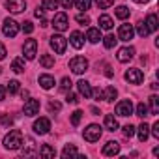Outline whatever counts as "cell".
<instances>
[{
    "instance_id": "26",
    "label": "cell",
    "mask_w": 159,
    "mask_h": 159,
    "mask_svg": "<svg viewBox=\"0 0 159 159\" xmlns=\"http://www.w3.org/2000/svg\"><path fill=\"white\" fill-rule=\"evenodd\" d=\"M146 28L150 30V32H155L157 28H159V25H157V17H155V13H150L148 17H146Z\"/></svg>"
},
{
    "instance_id": "6",
    "label": "cell",
    "mask_w": 159,
    "mask_h": 159,
    "mask_svg": "<svg viewBox=\"0 0 159 159\" xmlns=\"http://www.w3.org/2000/svg\"><path fill=\"white\" fill-rule=\"evenodd\" d=\"M52 26H54L56 32H64V30H67V26H69V19H67V15H66L64 11H58V13L54 15V19H52Z\"/></svg>"
},
{
    "instance_id": "54",
    "label": "cell",
    "mask_w": 159,
    "mask_h": 159,
    "mask_svg": "<svg viewBox=\"0 0 159 159\" xmlns=\"http://www.w3.org/2000/svg\"><path fill=\"white\" fill-rule=\"evenodd\" d=\"M133 2H137V4H146V2H150V0H133Z\"/></svg>"
},
{
    "instance_id": "48",
    "label": "cell",
    "mask_w": 159,
    "mask_h": 159,
    "mask_svg": "<svg viewBox=\"0 0 159 159\" xmlns=\"http://www.w3.org/2000/svg\"><path fill=\"white\" fill-rule=\"evenodd\" d=\"M6 54H8L6 45H4V43H0V60H4V58H6Z\"/></svg>"
},
{
    "instance_id": "31",
    "label": "cell",
    "mask_w": 159,
    "mask_h": 159,
    "mask_svg": "<svg viewBox=\"0 0 159 159\" xmlns=\"http://www.w3.org/2000/svg\"><path fill=\"white\" fill-rule=\"evenodd\" d=\"M135 112H137V116H140V118L150 116V109H148V105H146V103H139V105H137V109H135Z\"/></svg>"
},
{
    "instance_id": "28",
    "label": "cell",
    "mask_w": 159,
    "mask_h": 159,
    "mask_svg": "<svg viewBox=\"0 0 159 159\" xmlns=\"http://www.w3.org/2000/svg\"><path fill=\"white\" fill-rule=\"evenodd\" d=\"M39 64H41L45 69H49V67H52V66H54V56H52V54H41Z\"/></svg>"
},
{
    "instance_id": "8",
    "label": "cell",
    "mask_w": 159,
    "mask_h": 159,
    "mask_svg": "<svg viewBox=\"0 0 159 159\" xmlns=\"http://www.w3.org/2000/svg\"><path fill=\"white\" fill-rule=\"evenodd\" d=\"M2 32H4V36L6 38H15L17 36V32H19V25L13 21V19H4V25H2Z\"/></svg>"
},
{
    "instance_id": "1",
    "label": "cell",
    "mask_w": 159,
    "mask_h": 159,
    "mask_svg": "<svg viewBox=\"0 0 159 159\" xmlns=\"http://www.w3.org/2000/svg\"><path fill=\"white\" fill-rule=\"evenodd\" d=\"M21 144H23V133L19 129H11L4 137V148L6 150H19Z\"/></svg>"
},
{
    "instance_id": "23",
    "label": "cell",
    "mask_w": 159,
    "mask_h": 159,
    "mask_svg": "<svg viewBox=\"0 0 159 159\" xmlns=\"http://www.w3.org/2000/svg\"><path fill=\"white\" fill-rule=\"evenodd\" d=\"M86 39H88L90 43H98V41H101V28H88V32H86Z\"/></svg>"
},
{
    "instance_id": "22",
    "label": "cell",
    "mask_w": 159,
    "mask_h": 159,
    "mask_svg": "<svg viewBox=\"0 0 159 159\" xmlns=\"http://www.w3.org/2000/svg\"><path fill=\"white\" fill-rule=\"evenodd\" d=\"M135 131H137L140 142H146V140H148V137H150V125H148V124H140Z\"/></svg>"
},
{
    "instance_id": "30",
    "label": "cell",
    "mask_w": 159,
    "mask_h": 159,
    "mask_svg": "<svg viewBox=\"0 0 159 159\" xmlns=\"http://www.w3.org/2000/svg\"><path fill=\"white\" fill-rule=\"evenodd\" d=\"M11 69H13L15 73H23V71H25V58H13Z\"/></svg>"
},
{
    "instance_id": "49",
    "label": "cell",
    "mask_w": 159,
    "mask_h": 159,
    "mask_svg": "<svg viewBox=\"0 0 159 159\" xmlns=\"http://www.w3.org/2000/svg\"><path fill=\"white\" fill-rule=\"evenodd\" d=\"M60 4H62L66 10H69V8L73 6V0H60Z\"/></svg>"
},
{
    "instance_id": "40",
    "label": "cell",
    "mask_w": 159,
    "mask_h": 159,
    "mask_svg": "<svg viewBox=\"0 0 159 159\" xmlns=\"http://www.w3.org/2000/svg\"><path fill=\"white\" fill-rule=\"evenodd\" d=\"M133 135H135V127H133L131 124L124 125V137H125V139H131Z\"/></svg>"
},
{
    "instance_id": "14",
    "label": "cell",
    "mask_w": 159,
    "mask_h": 159,
    "mask_svg": "<svg viewBox=\"0 0 159 159\" xmlns=\"http://www.w3.org/2000/svg\"><path fill=\"white\" fill-rule=\"evenodd\" d=\"M23 112H25V116H36L39 112V101L38 99H28L23 107Z\"/></svg>"
},
{
    "instance_id": "35",
    "label": "cell",
    "mask_w": 159,
    "mask_h": 159,
    "mask_svg": "<svg viewBox=\"0 0 159 159\" xmlns=\"http://www.w3.org/2000/svg\"><path fill=\"white\" fill-rule=\"evenodd\" d=\"M41 8L43 10H56L58 8V0H43V2H41Z\"/></svg>"
},
{
    "instance_id": "13",
    "label": "cell",
    "mask_w": 159,
    "mask_h": 159,
    "mask_svg": "<svg viewBox=\"0 0 159 159\" xmlns=\"http://www.w3.org/2000/svg\"><path fill=\"white\" fill-rule=\"evenodd\" d=\"M6 8L11 13H23L26 10V2L25 0H6Z\"/></svg>"
},
{
    "instance_id": "20",
    "label": "cell",
    "mask_w": 159,
    "mask_h": 159,
    "mask_svg": "<svg viewBox=\"0 0 159 159\" xmlns=\"http://www.w3.org/2000/svg\"><path fill=\"white\" fill-rule=\"evenodd\" d=\"M38 155L39 157H45V159H52L56 155V150L51 146V144H43L39 150H38Z\"/></svg>"
},
{
    "instance_id": "33",
    "label": "cell",
    "mask_w": 159,
    "mask_h": 159,
    "mask_svg": "<svg viewBox=\"0 0 159 159\" xmlns=\"http://www.w3.org/2000/svg\"><path fill=\"white\" fill-rule=\"evenodd\" d=\"M75 6H77V10L86 11V10H90V6H92V0H75Z\"/></svg>"
},
{
    "instance_id": "9",
    "label": "cell",
    "mask_w": 159,
    "mask_h": 159,
    "mask_svg": "<svg viewBox=\"0 0 159 159\" xmlns=\"http://www.w3.org/2000/svg\"><path fill=\"white\" fill-rule=\"evenodd\" d=\"M133 111H135V107H133L131 99H124L116 105V114L118 116H129V114H133Z\"/></svg>"
},
{
    "instance_id": "45",
    "label": "cell",
    "mask_w": 159,
    "mask_h": 159,
    "mask_svg": "<svg viewBox=\"0 0 159 159\" xmlns=\"http://www.w3.org/2000/svg\"><path fill=\"white\" fill-rule=\"evenodd\" d=\"M60 109H62V105H60L58 101H51V103H49V111H54V112H58Z\"/></svg>"
},
{
    "instance_id": "4",
    "label": "cell",
    "mask_w": 159,
    "mask_h": 159,
    "mask_svg": "<svg viewBox=\"0 0 159 159\" xmlns=\"http://www.w3.org/2000/svg\"><path fill=\"white\" fill-rule=\"evenodd\" d=\"M101 133H103V129H101L98 124H90V125L83 131V137H84V140H88V142H98V140L101 139Z\"/></svg>"
},
{
    "instance_id": "55",
    "label": "cell",
    "mask_w": 159,
    "mask_h": 159,
    "mask_svg": "<svg viewBox=\"0 0 159 159\" xmlns=\"http://www.w3.org/2000/svg\"><path fill=\"white\" fill-rule=\"evenodd\" d=\"M21 96H23V99H25V98H28L30 94H28V90H25V92H21Z\"/></svg>"
},
{
    "instance_id": "5",
    "label": "cell",
    "mask_w": 159,
    "mask_h": 159,
    "mask_svg": "<svg viewBox=\"0 0 159 159\" xmlns=\"http://www.w3.org/2000/svg\"><path fill=\"white\" fill-rule=\"evenodd\" d=\"M124 79H125L129 84H140V83L144 81V73H142L140 69H137V67H131V69L125 71Z\"/></svg>"
},
{
    "instance_id": "12",
    "label": "cell",
    "mask_w": 159,
    "mask_h": 159,
    "mask_svg": "<svg viewBox=\"0 0 159 159\" xmlns=\"http://www.w3.org/2000/svg\"><path fill=\"white\" fill-rule=\"evenodd\" d=\"M21 146H23V155H25V157H34V155H38V148H36V142H34L32 139L26 137Z\"/></svg>"
},
{
    "instance_id": "56",
    "label": "cell",
    "mask_w": 159,
    "mask_h": 159,
    "mask_svg": "<svg viewBox=\"0 0 159 159\" xmlns=\"http://www.w3.org/2000/svg\"><path fill=\"white\" fill-rule=\"evenodd\" d=\"M0 73H2V67H0Z\"/></svg>"
},
{
    "instance_id": "32",
    "label": "cell",
    "mask_w": 159,
    "mask_h": 159,
    "mask_svg": "<svg viewBox=\"0 0 159 159\" xmlns=\"http://www.w3.org/2000/svg\"><path fill=\"white\" fill-rule=\"evenodd\" d=\"M150 114H159V98L157 96H150Z\"/></svg>"
},
{
    "instance_id": "17",
    "label": "cell",
    "mask_w": 159,
    "mask_h": 159,
    "mask_svg": "<svg viewBox=\"0 0 159 159\" xmlns=\"http://www.w3.org/2000/svg\"><path fill=\"white\" fill-rule=\"evenodd\" d=\"M69 43H71V47L73 49H83V45H84V36L81 34V32H71V36H69Z\"/></svg>"
},
{
    "instance_id": "38",
    "label": "cell",
    "mask_w": 159,
    "mask_h": 159,
    "mask_svg": "<svg viewBox=\"0 0 159 159\" xmlns=\"http://www.w3.org/2000/svg\"><path fill=\"white\" fill-rule=\"evenodd\" d=\"M137 34H139L140 38H146V36L150 34V30L146 28V25H144V23H139V25H137Z\"/></svg>"
},
{
    "instance_id": "25",
    "label": "cell",
    "mask_w": 159,
    "mask_h": 159,
    "mask_svg": "<svg viewBox=\"0 0 159 159\" xmlns=\"http://www.w3.org/2000/svg\"><path fill=\"white\" fill-rule=\"evenodd\" d=\"M112 26H114V21H112L111 15H101V17H99V28H103V30H111Z\"/></svg>"
},
{
    "instance_id": "27",
    "label": "cell",
    "mask_w": 159,
    "mask_h": 159,
    "mask_svg": "<svg viewBox=\"0 0 159 159\" xmlns=\"http://www.w3.org/2000/svg\"><path fill=\"white\" fill-rule=\"evenodd\" d=\"M116 96H118V92H116L114 86H107V88L103 90V99H105V101H114Z\"/></svg>"
},
{
    "instance_id": "10",
    "label": "cell",
    "mask_w": 159,
    "mask_h": 159,
    "mask_svg": "<svg viewBox=\"0 0 159 159\" xmlns=\"http://www.w3.org/2000/svg\"><path fill=\"white\" fill-rule=\"evenodd\" d=\"M34 131L38 135H47L51 131V120L49 118H38L34 122Z\"/></svg>"
},
{
    "instance_id": "29",
    "label": "cell",
    "mask_w": 159,
    "mask_h": 159,
    "mask_svg": "<svg viewBox=\"0 0 159 159\" xmlns=\"http://www.w3.org/2000/svg\"><path fill=\"white\" fill-rule=\"evenodd\" d=\"M114 15H116L118 19L125 21V19L129 17V8H127V6H118V8L114 10Z\"/></svg>"
},
{
    "instance_id": "15",
    "label": "cell",
    "mask_w": 159,
    "mask_h": 159,
    "mask_svg": "<svg viewBox=\"0 0 159 159\" xmlns=\"http://www.w3.org/2000/svg\"><path fill=\"white\" fill-rule=\"evenodd\" d=\"M133 56H135V49H133V47H122V49L118 51V54H116L118 62H122V64L129 62Z\"/></svg>"
},
{
    "instance_id": "24",
    "label": "cell",
    "mask_w": 159,
    "mask_h": 159,
    "mask_svg": "<svg viewBox=\"0 0 159 159\" xmlns=\"http://www.w3.org/2000/svg\"><path fill=\"white\" fill-rule=\"evenodd\" d=\"M120 125H118V120L112 116V114H107L105 116V129L107 131H116Z\"/></svg>"
},
{
    "instance_id": "18",
    "label": "cell",
    "mask_w": 159,
    "mask_h": 159,
    "mask_svg": "<svg viewBox=\"0 0 159 159\" xmlns=\"http://www.w3.org/2000/svg\"><path fill=\"white\" fill-rule=\"evenodd\" d=\"M77 88H79V94L84 96V99L92 98V86H90L88 81H79V83H77Z\"/></svg>"
},
{
    "instance_id": "37",
    "label": "cell",
    "mask_w": 159,
    "mask_h": 159,
    "mask_svg": "<svg viewBox=\"0 0 159 159\" xmlns=\"http://www.w3.org/2000/svg\"><path fill=\"white\" fill-rule=\"evenodd\" d=\"M81 120H83V111H75V112L71 114V124H73L75 127L81 124Z\"/></svg>"
},
{
    "instance_id": "2",
    "label": "cell",
    "mask_w": 159,
    "mask_h": 159,
    "mask_svg": "<svg viewBox=\"0 0 159 159\" xmlns=\"http://www.w3.org/2000/svg\"><path fill=\"white\" fill-rule=\"evenodd\" d=\"M69 69L75 73V75H83L86 69H88V60L84 56H73L69 60Z\"/></svg>"
},
{
    "instance_id": "42",
    "label": "cell",
    "mask_w": 159,
    "mask_h": 159,
    "mask_svg": "<svg viewBox=\"0 0 159 159\" xmlns=\"http://www.w3.org/2000/svg\"><path fill=\"white\" fill-rule=\"evenodd\" d=\"M66 101H67V103H71V105H77V103H79V96H77V94H73V92H67Z\"/></svg>"
},
{
    "instance_id": "50",
    "label": "cell",
    "mask_w": 159,
    "mask_h": 159,
    "mask_svg": "<svg viewBox=\"0 0 159 159\" xmlns=\"http://www.w3.org/2000/svg\"><path fill=\"white\" fill-rule=\"evenodd\" d=\"M36 17H38V19H43V17H45V10H43V8H38V10H36Z\"/></svg>"
},
{
    "instance_id": "19",
    "label": "cell",
    "mask_w": 159,
    "mask_h": 159,
    "mask_svg": "<svg viewBox=\"0 0 159 159\" xmlns=\"http://www.w3.org/2000/svg\"><path fill=\"white\" fill-rule=\"evenodd\" d=\"M39 84H41V88H45V90H51L56 83H54V77L52 75H49V73H43V75H39Z\"/></svg>"
},
{
    "instance_id": "21",
    "label": "cell",
    "mask_w": 159,
    "mask_h": 159,
    "mask_svg": "<svg viewBox=\"0 0 159 159\" xmlns=\"http://www.w3.org/2000/svg\"><path fill=\"white\" fill-rule=\"evenodd\" d=\"M62 157H64V159H69V157H83V155L79 153V150H77L73 144H66L64 150H62Z\"/></svg>"
},
{
    "instance_id": "44",
    "label": "cell",
    "mask_w": 159,
    "mask_h": 159,
    "mask_svg": "<svg viewBox=\"0 0 159 159\" xmlns=\"http://www.w3.org/2000/svg\"><path fill=\"white\" fill-rule=\"evenodd\" d=\"M71 84H73V83H71V79H69V77H64L60 86H62V90H69V88H71Z\"/></svg>"
},
{
    "instance_id": "53",
    "label": "cell",
    "mask_w": 159,
    "mask_h": 159,
    "mask_svg": "<svg viewBox=\"0 0 159 159\" xmlns=\"http://www.w3.org/2000/svg\"><path fill=\"white\" fill-rule=\"evenodd\" d=\"M41 26H43V28H45V26H49V21H47V19H45V17H43V19H41Z\"/></svg>"
},
{
    "instance_id": "43",
    "label": "cell",
    "mask_w": 159,
    "mask_h": 159,
    "mask_svg": "<svg viewBox=\"0 0 159 159\" xmlns=\"http://www.w3.org/2000/svg\"><path fill=\"white\" fill-rule=\"evenodd\" d=\"M77 23H79V25H90V17L84 15V13H79V15H77Z\"/></svg>"
},
{
    "instance_id": "41",
    "label": "cell",
    "mask_w": 159,
    "mask_h": 159,
    "mask_svg": "<svg viewBox=\"0 0 159 159\" xmlns=\"http://www.w3.org/2000/svg\"><path fill=\"white\" fill-rule=\"evenodd\" d=\"M21 28H23L25 34H32V32H34V25H32V21H25Z\"/></svg>"
},
{
    "instance_id": "36",
    "label": "cell",
    "mask_w": 159,
    "mask_h": 159,
    "mask_svg": "<svg viewBox=\"0 0 159 159\" xmlns=\"http://www.w3.org/2000/svg\"><path fill=\"white\" fill-rule=\"evenodd\" d=\"M19 88H21V83H19V81H10V83H8L6 92H10V94H17V92H19Z\"/></svg>"
},
{
    "instance_id": "52",
    "label": "cell",
    "mask_w": 159,
    "mask_h": 159,
    "mask_svg": "<svg viewBox=\"0 0 159 159\" xmlns=\"http://www.w3.org/2000/svg\"><path fill=\"white\" fill-rule=\"evenodd\" d=\"M2 124H6V125H10V124H11V118H8V116H4V118H2Z\"/></svg>"
},
{
    "instance_id": "47",
    "label": "cell",
    "mask_w": 159,
    "mask_h": 159,
    "mask_svg": "<svg viewBox=\"0 0 159 159\" xmlns=\"http://www.w3.org/2000/svg\"><path fill=\"white\" fill-rule=\"evenodd\" d=\"M92 96L99 101V99H103V90H99V88H98V90H92Z\"/></svg>"
},
{
    "instance_id": "46",
    "label": "cell",
    "mask_w": 159,
    "mask_h": 159,
    "mask_svg": "<svg viewBox=\"0 0 159 159\" xmlns=\"http://www.w3.org/2000/svg\"><path fill=\"white\" fill-rule=\"evenodd\" d=\"M150 129H152V135H153L155 139H159V122H155V124H153Z\"/></svg>"
},
{
    "instance_id": "34",
    "label": "cell",
    "mask_w": 159,
    "mask_h": 159,
    "mask_svg": "<svg viewBox=\"0 0 159 159\" xmlns=\"http://www.w3.org/2000/svg\"><path fill=\"white\" fill-rule=\"evenodd\" d=\"M101 39H103V45H105L107 49H112V47L116 45V41H118V38H114L112 34H109L107 38H101Z\"/></svg>"
},
{
    "instance_id": "39",
    "label": "cell",
    "mask_w": 159,
    "mask_h": 159,
    "mask_svg": "<svg viewBox=\"0 0 159 159\" xmlns=\"http://www.w3.org/2000/svg\"><path fill=\"white\" fill-rule=\"evenodd\" d=\"M96 4H98L99 10H107V8H111L114 4V0H96Z\"/></svg>"
},
{
    "instance_id": "3",
    "label": "cell",
    "mask_w": 159,
    "mask_h": 159,
    "mask_svg": "<svg viewBox=\"0 0 159 159\" xmlns=\"http://www.w3.org/2000/svg\"><path fill=\"white\" fill-rule=\"evenodd\" d=\"M51 49H52L56 54H64L66 49H67V39H66L62 34H52V36H51Z\"/></svg>"
},
{
    "instance_id": "7",
    "label": "cell",
    "mask_w": 159,
    "mask_h": 159,
    "mask_svg": "<svg viewBox=\"0 0 159 159\" xmlns=\"http://www.w3.org/2000/svg\"><path fill=\"white\" fill-rule=\"evenodd\" d=\"M23 54L26 60H34L38 54V41L36 39H26L23 45Z\"/></svg>"
},
{
    "instance_id": "16",
    "label": "cell",
    "mask_w": 159,
    "mask_h": 159,
    "mask_svg": "<svg viewBox=\"0 0 159 159\" xmlns=\"http://www.w3.org/2000/svg\"><path fill=\"white\" fill-rule=\"evenodd\" d=\"M118 153H120V144H118L116 140H109V142L103 146V155L114 157V155H118Z\"/></svg>"
},
{
    "instance_id": "51",
    "label": "cell",
    "mask_w": 159,
    "mask_h": 159,
    "mask_svg": "<svg viewBox=\"0 0 159 159\" xmlns=\"http://www.w3.org/2000/svg\"><path fill=\"white\" fill-rule=\"evenodd\" d=\"M4 99H6V88L0 84V101H4Z\"/></svg>"
},
{
    "instance_id": "11",
    "label": "cell",
    "mask_w": 159,
    "mask_h": 159,
    "mask_svg": "<svg viewBox=\"0 0 159 159\" xmlns=\"http://www.w3.org/2000/svg\"><path fill=\"white\" fill-rule=\"evenodd\" d=\"M133 36H135L133 25H120V28H118V39L129 41V39H133Z\"/></svg>"
}]
</instances>
